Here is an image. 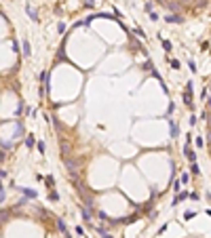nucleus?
Returning <instances> with one entry per match:
<instances>
[{
    "label": "nucleus",
    "mask_w": 211,
    "mask_h": 238,
    "mask_svg": "<svg viewBox=\"0 0 211 238\" xmlns=\"http://www.w3.org/2000/svg\"><path fill=\"white\" fill-rule=\"evenodd\" d=\"M165 21H167V23H184V17H182V15L171 13V15H167V17H165Z\"/></svg>",
    "instance_id": "obj_1"
},
{
    "label": "nucleus",
    "mask_w": 211,
    "mask_h": 238,
    "mask_svg": "<svg viewBox=\"0 0 211 238\" xmlns=\"http://www.w3.org/2000/svg\"><path fill=\"white\" fill-rule=\"evenodd\" d=\"M184 154H186V158H188L190 162H196V154L192 152V148H190V146H186V148H184Z\"/></svg>",
    "instance_id": "obj_2"
},
{
    "label": "nucleus",
    "mask_w": 211,
    "mask_h": 238,
    "mask_svg": "<svg viewBox=\"0 0 211 238\" xmlns=\"http://www.w3.org/2000/svg\"><path fill=\"white\" fill-rule=\"evenodd\" d=\"M21 49H23V55H26V57H30V55H32V49H30V42H28L26 38H23V42H21Z\"/></svg>",
    "instance_id": "obj_3"
},
{
    "label": "nucleus",
    "mask_w": 211,
    "mask_h": 238,
    "mask_svg": "<svg viewBox=\"0 0 211 238\" xmlns=\"http://www.w3.org/2000/svg\"><path fill=\"white\" fill-rule=\"evenodd\" d=\"M26 11H28V15H30L34 21H38V15H36V11L32 9V4H26Z\"/></svg>",
    "instance_id": "obj_4"
},
{
    "label": "nucleus",
    "mask_w": 211,
    "mask_h": 238,
    "mask_svg": "<svg viewBox=\"0 0 211 238\" xmlns=\"http://www.w3.org/2000/svg\"><path fill=\"white\" fill-rule=\"evenodd\" d=\"M21 192L26 194L28 198H36V192H34V190H26V187H21Z\"/></svg>",
    "instance_id": "obj_5"
},
{
    "label": "nucleus",
    "mask_w": 211,
    "mask_h": 238,
    "mask_svg": "<svg viewBox=\"0 0 211 238\" xmlns=\"http://www.w3.org/2000/svg\"><path fill=\"white\" fill-rule=\"evenodd\" d=\"M190 171H192L194 175H201V169H199V164H196V162H190Z\"/></svg>",
    "instance_id": "obj_6"
},
{
    "label": "nucleus",
    "mask_w": 211,
    "mask_h": 238,
    "mask_svg": "<svg viewBox=\"0 0 211 238\" xmlns=\"http://www.w3.org/2000/svg\"><path fill=\"white\" fill-rule=\"evenodd\" d=\"M186 198H188V192H182V194L173 200V204H177V202H182V200H186Z\"/></svg>",
    "instance_id": "obj_7"
},
{
    "label": "nucleus",
    "mask_w": 211,
    "mask_h": 238,
    "mask_svg": "<svg viewBox=\"0 0 211 238\" xmlns=\"http://www.w3.org/2000/svg\"><path fill=\"white\" fill-rule=\"evenodd\" d=\"M169 129H171V137H175V135H177V127H175L173 120H169Z\"/></svg>",
    "instance_id": "obj_8"
},
{
    "label": "nucleus",
    "mask_w": 211,
    "mask_h": 238,
    "mask_svg": "<svg viewBox=\"0 0 211 238\" xmlns=\"http://www.w3.org/2000/svg\"><path fill=\"white\" fill-rule=\"evenodd\" d=\"M144 70H146V72H154V65H152V61H146V65H144Z\"/></svg>",
    "instance_id": "obj_9"
},
{
    "label": "nucleus",
    "mask_w": 211,
    "mask_h": 238,
    "mask_svg": "<svg viewBox=\"0 0 211 238\" xmlns=\"http://www.w3.org/2000/svg\"><path fill=\"white\" fill-rule=\"evenodd\" d=\"M173 190H175V192H179V190H182V179H175V181H173Z\"/></svg>",
    "instance_id": "obj_10"
},
{
    "label": "nucleus",
    "mask_w": 211,
    "mask_h": 238,
    "mask_svg": "<svg viewBox=\"0 0 211 238\" xmlns=\"http://www.w3.org/2000/svg\"><path fill=\"white\" fill-rule=\"evenodd\" d=\"M162 49L169 53V51H171V42H169V40H162Z\"/></svg>",
    "instance_id": "obj_11"
},
{
    "label": "nucleus",
    "mask_w": 211,
    "mask_h": 238,
    "mask_svg": "<svg viewBox=\"0 0 211 238\" xmlns=\"http://www.w3.org/2000/svg\"><path fill=\"white\" fill-rule=\"evenodd\" d=\"M144 9H146V13H148V15H150V13H154V11H152V2H146V4H144Z\"/></svg>",
    "instance_id": "obj_12"
},
{
    "label": "nucleus",
    "mask_w": 211,
    "mask_h": 238,
    "mask_svg": "<svg viewBox=\"0 0 211 238\" xmlns=\"http://www.w3.org/2000/svg\"><path fill=\"white\" fill-rule=\"evenodd\" d=\"M188 67H190V72H196V63H194V61H192V59H190V61H188Z\"/></svg>",
    "instance_id": "obj_13"
},
{
    "label": "nucleus",
    "mask_w": 211,
    "mask_h": 238,
    "mask_svg": "<svg viewBox=\"0 0 211 238\" xmlns=\"http://www.w3.org/2000/svg\"><path fill=\"white\" fill-rule=\"evenodd\" d=\"M57 228H59V230H61V232H63V234H65V223H63V221H61V219H59V221H57Z\"/></svg>",
    "instance_id": "obj_14"
},
{
    "label": "nucleus",
    "mask_w": 211,
    "mask_h": 238,
    "mask_svg": "<svg viewBox=\"0 0 211 238\" xmlns=\"http://www.w3.org/2000/svg\"><path fill=\"white\" fill-rule=\"evenodd\" d=\"M135 34H137V36H142V38H146V32H144V30H139V28H135Z\"/></svg>",
    "instance_id": "obj_15"
},
{
    "label": "nucleus",
    "mask_w": 211,
    "mask_h": 238,
    "mask_svg": "<svg viewBox=\"0 0 211 238\" xmlns=\"http://www.w3.org/2000/svg\"><path fill=\"white\" fill-rule=\"evenodd\" d=\"M38 152L44 154V141H38Z\"/></svg>",
    "instance_id": "obj_16"
},
{
    "label": "nucleus",
    "mask_w": 211,
    "mask_h": 238,
    "mask_svg": "<svg viewBox=\"0 0 211 238\" xmlns=\"http://www.w3.org/2000/svg\"><path fill=\"white\" fill-rule=\"evenodd\" d=\"M167 9H169V11H175L177 4H175V2H167Z\"/></svg>",
    "instance_id": "obj_17"
},
{
    "label": "nucleus",
    "mask_w": 211,
    "mask_h": 238,
    "mask_svg": "<svg viewBox=\"0 0 211 238\" xmlns=\"http://www.w3.org/2000/svg\"><path fill=\"white\" fill-rule=\"evenodd\" d=\"M171 67H175V70H179V61H177V59H171Z\"/></svg>",
    "instance_id": "obj_18"
},
{
    "label": "nucleus",
    "mask_w": 211,
    "mask_h": 238,
    "mask_svg": "<svg viewBox=\"0 0 211 238\" xmlns=\"http://www.w3.org/2000/svg\"><path fill=\"white\" fill-rule=\"evenodd\" d=\"M26 144H28V148H32V146H34V137H28V139H26Z\"/></svg>",
    "instance_id": "obj_19"
},
{
    "label": "nucleus",
    "mask_w": 211,
    "mask_h": 238,
    "mask_svg": "<svg viewBox=\"0 0 211 238\" xmlns=\"http://www.w3.org/2000/svg\"><path fill=\"white\" fill-rule=\"evenodd\" d=\"M82 217H85V219H87V221H89V219H91V213H89V211H85V209H82Z\"/></svg>",
    "instance_id": "obj_20"
},
{
    "label": "nucleus",
    "mask_w": 211,
    "mask_h": 238,
    "mask_svg": "<svg viewBox=\"0 0 211 238\" xmlns=\"http://www.w3.org/2000/svg\"><path fill=\"white\" fill-rule=\"evenodd\" d=\"M188 122H190V127H194V124H196V116H194V114L190 116V120H188Z\"/></svg>",
    "instance_id": "obj_21"
},
{
    "label": "nucleus",
    "mask_w": 211,
    "mask_h": 238,
    "mask_svg": "<svg viewBox=\"0 0 211 238\" xmlns=\"http://www.w3.org/2000/svg\"><path fill=\"white\" fill-rule=\"evenodd\" d=\"M49 200H59V196H57L55 192H51V194H49Z\"/></svg>",
    "instance_id": "obj_22"
},
{
    "label": "nucleus",
    "mask_w": 211,
    "mask_h": 238,
    "mask_svg": "<svg viewBox=\"0 0 211 238\" xmlns=\"http://www.w3.org/2000/svg\"><path fill=\"white\" fill-rule=\"evenodd\" d=\"M93 4H95V0H87V2H85V7H87V9H91Z\"/></svg>",
    "instance_id": "obj_23"
},
{
    "label": "nucleus",
    "mask_w": 211,
    "mask_h": 238,
    "mask_svg": "<svg viewBox=\"0 0 211 238\" xmlns=\"http://www.w3.org/2000/svg\"><path fill=\"white\" fill-rule=\"evenodd\" d=\"M101 238H112L110 234H106V232H101Z\"/></svg>",
    "instance_id": "obj_24"
},
{
    "label": "nucleus",
    "mask_w": 211,
    "mask_h": 238,
    "mask_svg": "<svg viewBox=\"0 0 211 238\" xmlns=\"http://www.w3.org/2000/svg\"><path fill=\"white\" fill-rule=\"evenodd\" d=\"M207 105H209V108H211V97H209V99H207Z\"/></svg>",
    "instance_id": "obj_25"
}]
</instances>
